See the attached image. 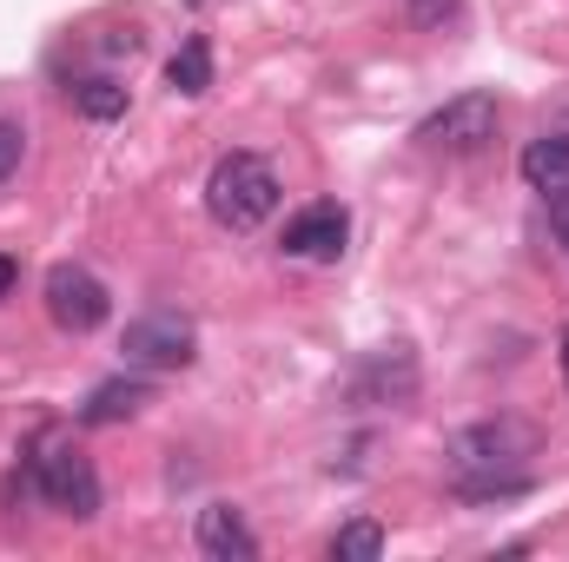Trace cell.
Segmentation results:
<instances>
[{"instance_id":"obj_6","label":"cell","mask_w":569,"mask_h":562,"mask_svg":"<svg viewBox=\"0 0 569 562\" xmlns=\"http://www.w3.org/2000/svg\"><path fill=\"white\" fill-rule=\"evenodd\" d=\"M107 311H113V298H107V284L93 279L87 265H53L47 272V318L60 324V331H100L107 324Z\"/></svg>"},{"instance_id":"obj_4","label":"cell","mask_w":569,"mask_h":562,"mask_svg":"<svg viewBox=\"0 0 569 562\" xmlns=\"http://www.w3.org/2000/svg\"><path fill=\"white\" fill-rule=\"evenodd\" d=\"M127 364L133 371H186L199 358V331L179 318V311H146L127 324Z\"/></svg>"},{"instance_id":"obj_12","label":"cell","mask_w":569,"mask_h":562,"mask_svg":"<svg viewBox=\"0 0 569 562\" xmlns=\"http://www.w3.org/2000/svg\"><path fill=\"white\" fill-rule=\"evenodd\" d=\"M166 87L186 93V100H199L212 87V47H206V33H186L179 40V53L166 60Z\"/></svg>"},{"instance_id":"obj_7","label":"cell","mask_w":569,"mask_h":562,"mask_svg":"<svg viewBox=\"0 0 569 562\" xmlns=\"http://www.w3.org/2000/svg\"><path fill=\"white\" fill-rule=\"evenodd\" d=\"M418 398V358H411V344H385V351H371L365 364H358V378H351V404H365V411H378V404H411Z\"/></svg>"},{"instance_id":"obj_11","label":"cell","mask_w":569,"mask_h":562,"mask_svg":"<svg viewBox=\"0 0 569 562\" xmlns=\"http://www.w3.org/2000/svg\"><path fill=\"white\" fill-rule=\"evenodd\" d=\"M146 404H152V384L146 378H113V384H100L80 404V423H127V418H140Z\"/></svg>"},{"instance_id":"obj_15","label":"cell","mask_w":569,"mask_h":562,"mask_svg":"<svg viewBox=\"0 0 569 562\" xmlns=\"http://www.w3.org/2000/svg\"><path fill=\"white\" fill-rule=\"evenodd\" d=\"M20 152H27V133H20V127H7V120H0V185H7V179H13V172H20Z\"/></svg>"},{"instance_id":"obj_9","label":"cell","mask_w":569,"mask_h":562,"mask_svg":"<svg viewBox=\"0 0 569 562\" xmlns=\"http://www.w3.org/2000/svg\"><path fill=\"white\" fill-rule=\"evenodd\" d=\"M199 550L212 562H252L259 556V536L246 530V516L232 503H212V510H199Z\"/></svg>"},{"instance_id":"obj_1","label":"cell","mask_w":569,"mask_h":562,"mask_svg":"<svg viewBox=\"0 0 569 562\" xmlns=\"http://www.w3.org/2000/svg\"><path fill=\"white\" fill-rule=\"evenodd\" d=\"M523 456H530V430L523 423H470L450 436V476H457V496L470 503H497V496H523L530 476H523Z\"/></svg>"},{"instance_id":"obj_14","label":"cell","mask_w":569,"mask_h":562,"mask_svg":"<svg viewBox=\"0 0 569 562\" xmlns=\"http://www.w3.org/2000/svg\"><path fill=\"white\" fill-rule=\"evenodd\" d=\"M331 556L338 562H378L385 556V530H378V523H345V530L331 536Z\"/></svg>"},{"instance_id":"obj_18","label":"cell","mask_w":569,"mask_h":562,"mask_svg":"<svg viewBox=\"0 0 569 562\" xmlns=\"http://www.w3.org/2000/svg\"><path fill=\"white\" fill-rule=\"evenodd\" d=\"M563 378H569V331H563Z\"/></svg>"},{"instance_id":"obj_13","label":"cell","mask_w":569,"mask_h":562,"mask_svg":"<svg viewBox=\"0 0 569 562\" xmlns=\"http://www.w3.org/2000/svg\"><path fill=\"white\" fill-rule=\"evenodd\" d=\"M73 107H80L87 120H120V113H127V87H113V80H80V87H73Z\"/></svg>"},{"instance_id":"obj_2","label":"cell","mask_w":569,"mask_h":562,"mask_svg":"<svg viewBox=\"0 0 569 562\" xmlns=\"http://www.w3.org/2000/svg\"><path fill=\"white\" fill-rule=\"evenodd\" d=\"M206 212L226 232H259L279 212V172L259 152H226L212 165V179H206Z\"/></svg>"},{"instance_id":"obj_8","label":"cell","mask_w":569,"mask_h":562,"mask_svg":"<svg viewBox=\"0 0 569 562\" xmlns=\"http://www.w3.org/2000/svg\"><path fill=\"white\" fill-rule=\"evenodd\" d=\"M345 239H351L345 205L318 199V205H305V212H291V219H284L279 252H284V259H305V265H331V259L345 252Z\"/></svg>"},{"instance_id":"obj_10","label":"cell","mask_w":569,"mask_h":562,"mask_svg":"<svg viewBox=\"0 0 569 562\" xmlns=\"http://www.w3.org/2000/svg\"><path fill=\"white\" fill-rule=\"evenodd\" d=\"M523 179L543 199H569V133H543L523 145Z\"/></svg>"},{"instance_id":"obj_17","label":"cell","mask_w":569,"mask_h":562,"mask_svg":"<svg viewBox=\"0 0 569 562\" xmlns=\"http://www.w3.org/2000/svg\"><path fill=\"white\" fill-rule=\"evenodd\" d=\"M13 279H20V259H13V252H0V298L13 291Z\"/></svg>"},{"instance_id":"obj_16","label":"cell","mask_w":569,"mask_h":562,"mask_svg":"<svg viewBox=\"0 0 569 562\" xmlns=\"http://www.w3.org/2000/svg\"><path fill=\"white\" fill-rule=\"evenodd\" d=\"M405 7H411V20H418V27H443V20L457 13V0H405Z\"/></svg>"},{"instance_id":"obj_3","label":"cell","mask_w":569,"mask_h":562,"mask_svg":"<svg viewBox=\"0 0 569 562\" xmlns=\"http://www.w3.org/2000/svg\"><path fill=\"white\" fill-rule=\"evenodd\" d=\"M27 470H33V490H40L60 516H73V523H93V516H100V470H93V456H87L73 436L40 430Z\"/></svg>"},{"instance_id":"obj_5","label":"cell","mask_w":569,"mask_h":562,"mask_svg":"<svg viewBox=\"0 0 569 562\" xmlns=\"http://www.w3.org/2000/svg\"><path fill=\"white\" fill-rule=\"evenodd\" d=\"M497 140V93H457L418 127V145L430 152H477Z\"/></svg>"}]
</instances>
